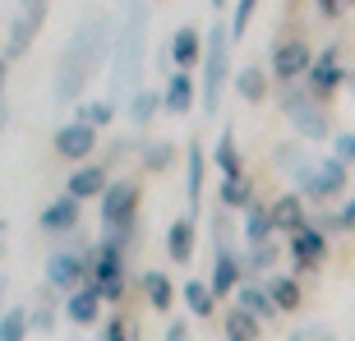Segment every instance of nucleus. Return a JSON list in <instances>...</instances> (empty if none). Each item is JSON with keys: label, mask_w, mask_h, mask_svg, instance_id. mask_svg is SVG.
<instances>
[{"label": "nucleus", "mask_w": 355, "mask_h": 341, "mask_svg": "<svg viewBox=\"0 0 355 341\" xmlns=\"http://www.w3.org/2000/svg\"><path fill=\"white\" fill-rule=\"evenodd\" d=\"M111 51H116V42H111L106 19H83L69 46L60 51V65H55V102H74Z\"/></svg>", "instance_id": "obj_1"}, {"label": "nucleus", "mask_w": 355, "mask_h": 341, "mask_svg": "<svg viewBox=\"0 0 355 341\" xmlns=\"http://www.w3.org/2000/svg\"><path fill=\"white\" fill-rule=\"evenodd\" d=\"M148 14L144 5H130L125 24H120V37H116V51H111V65H116V88L134 92L139 83V69H144V55H148Z\"/></svg>", "instance_id": "obj_2"}, {"label": "nucleus", "mask_w": 355, "mask_h": 341, "mask_svg": "<svg viewBox=\"0 0 355 341\" xmlns=\"http://www.w3.org/2000/svg\"><path fill=\"white\" fill-rule=\"evenodd\" d=\"M231 28L222 19H212V33H208V51H203V111L217 116V102H222V88H226V74H231Z\"/></svg>", "instance_id": "obj_3"}, {"label": "nucleus", "mask_w": 355, "mask_h": 341, "mask_svg": "<svg viewBox=\"0 0 355 341\" xmlns=\"http://www.w3.org/2000/svg\"><path fill=\"white\" fill-rule=\"evenodd\" d=\"M282 111H286V120L304 134V139H328L332 120L323 116V106H318V97L309 88H295V83H291V88L282 92Z\"/></svg>", "instance_id": "obj_4"}, {"label": "nucleus", "mask_w": 355, "mask_h": 341, "mask_svg": "<svg viewBox=\"0 0 355 341\" xmlns=\"http://www.w3.org/2000/svg\"><path fill=\"white\" fill-rule=\"evenodd\" d=\"M134 212H139V184L116 180L102 194V226H106V236H130V231H134Z\"/></svg>", "instance_id": "obj_5"}, {"label": "nucleus", "mask_w": 355, "mask_h": 341, "mask_svg": "<svg viewBox=\"0 0 355 341\" xmlns=\"http://www.w3.org/2000/svg\"><path fill=\"white\" fill-rule=\"evenodd\" d=\"M24 5V14L14 19V28H10V46H5V60L10 55H24L28 51V42L42 33V24H46V0H19Z\"/></svg>", "instance_id": "obj_6"}, {"label": "nucleus", "mask_w": 355, "mask_h": 341, "mask_svg": "<svg viewBox=\"0 0 355 341\" xmlns=\"http://www.w3.org/2000/svg\"><path fill=\"white\" fill-rule=\"evenodd\" d=\"M300 189L309 198H332V194H342L346 189V161L342 157H323L309 175L300 180Z\"/></svg>", "instance_id": "obj_7"}, {"label": "nucleus", "mask_w": 355, "mask_h": 341, "mask_svg": "<svg viewBox=\"0 0 355 341\" xmlns=\"http://www.w3.org/2000/svg\"><path fill=\"white\" fill-rule=\"evenodd\" d=\"M314 69V55H309V46L304 42H282L272 51V79H282L291 88V79H304Z\"/></svg>", "instance_id": "obj_8"}, {"label": "nucleus", "mask_w": 355, "mask_h": 341, "mask_svg": "<svg viewBox=\"0 0 355 341\" xmlns=\"http://www.w3.org/2000/svg\"><path fill=\"white\" fill-rule=\"evenodd\" d=\"M55 152L69 161H83L88 152H97V130L92 125H83V120H69V125H60L55 130Z\"/></svg>", "instance_id": "obj_9"}, {"label": "nucleus", "mask_w": 355, "mask_h": 341, "mask_svg": "<svg viewBox=\"0 0 355 341\" xmlns=\"http://www.w3.org/2000/svg\"><path fill=\"white\" fill-rule=\"evenodd\" d=\"M88 272H92V268L79 259V254H69V250L51 254V263H46V281H51V286H60V290H69V295H74V290H83L79 281Z\"/></svg>", "instance_id": "obj_10"}, {"label": "nucleus", "mask_w": 355, "mask_h": 341, "mask_svg": "<svg viewBox=\"0 0 355 341\" xmlns=\"http://www.w3.org/2000/svg\"><path fill=\"white\" fill-rule=\"evenodd\" d=\"M342 65H337V46H328V51L314 60V69H309V92L314 97H332V92L342 88Z\"/></svg>", "instance_id": "obj_11"}, {"label": "nucleus", "mask_w": 355, "mask_h": 341, "mask_svg": "<svg viewBox=\"0 0 355 341\" xmlns=\"http://www.w3.org/2000/svg\"><path fill=\"white\" fill-rule=\"evenodd\" d=\"M323 254H328V240H323V231H318V226H304V231H295V236H291V259L300 263V268H318V263H323Z\"/></svg>", "instance_id": "obj_12"}, {"label": "nucleus", "mask_w": 355, "mask_h": 341, "mask_svg": "<svg viewBox=\"0 0 355 341\" xmlns=\"http://www.w3.org/2000/svg\"><path fill=\"white\" fill-rule=\"evenodd\" d=\"M74 226H79V198L60 194L55 203H46V212H42V231H46V236H65Z\"/></svg>", "instance_id": "obj_13"}, {"label": "nucleus", "mask_w": 355, "mask_h": 341, "mask_svg": "<svg viewBox=\"0 0 355 341\" xmlns=\"http://www.w3.org/2000/svg\"><path fill=\"white\" fill-rule=\"evenodd\" d=\"M120 245L116 240H102V245H97V250H92V286H111V281H120Z\"/></svg>", "instance_id": "obj_14"}, {"label": "nucleus", "mask_w": 355, "mask_h": 341, "mask_svg": "<svg viewBox=\"0 0 355 341\" xmlns=\"http://www.w3.org/2000/svg\"><path fill=\"white\" fill-rule=\"evenodd\" d=\"M162 97H166V111H171V116H189V111H194V74H189V69H175L171 79H166V92H162Z\"/></svg>", "instance_id": "obj_15"}, {"label": "nucleus", "mask_w": 355, "mask_h": 341, "mask_svg": "<svg viewBox=\"0 0 355 341\" xmlns=\"http://www.w3.org/2000/svg\"><path fill=\"white\" fill-rule=\"evenodd\" d=\"M268 212H272V226H277V231H286V236H295V231H304V226H309V222H304L300 194H282Z\"/></svg>", "instance_id": "obj_16"}, {"label": "nucleus", "mask_w": 355, "mask_h": 341, "mask_svg": "<svg viewBox=\"0 0 355 341\" xmlns=\"http://www.w3.org/2000/svg\"><path fill=\"white\" fill-rule=\"evenodd\" d=\"M106 189H111V184H106V170L102 166H79L74 170V175H69V184H65V194L69 198H92V194H106Z\"/></svg>", "instance_id": "obj_17"}, {"label": "nucleus", "mask_w": 355, "mask_h": 341, "mask_svg": "<svg viewBox=\"0 0 355 341\" xmlns=\"http://www.w3.org/2000/svg\"><path fill=\"white\" fill-rule=\"evenodd\" d=\"M184 198H189V217H194L198 198H203V148L198 143L184 148Z\"/></svg>", "instance_id": "obj_18"}, {"label": "nucleus", "mask_w": 355, "mask_h": 341, "mask_svg": "<svg viewBox=\"0 0 355 341\" xmlns=\"http://www.w3.org/2000/svg\"><path fill=\"white\" fill-rule=\"evenodd\" d=\"M166 250H171L175 263H189V259H194V217H189V212L171 222V231H166Z\"/></svg>", "instance_id": "obj_19"}, {"label": "nucleus", "mask_w": 355, "mask_h": 341, "mask_svg": "<svg viewBox=\"0 0 355 341\" xmlns=\"http://www.w3.org/2000/svg\"><path fill=\"white\" fill-rule=\"evenodd\" d=\"M97 314H102V295H97V286H83L74 290L65 300V318L69 323H97Z\"/></svg>", "instance_id": "obj_20"}, {"label": "nucleus", "mask_w": 355, "mask_h": 341, "mask_svg": "<svg viewBox=\"0 0 355 341\" xmlns=\"http://www.w3.org/2000/svg\"><path fill=\"white\" fill-rule=\"evenodd\" d=\"M203 42H208V37H198L189 24H180V28H175V37H171V60H175L180 69H189V65L198 60V51H208Z\"/></svg>", "instance_id": "obj_21"}, {"label": "nucleus", "mask_w": 355, "mask_h": 341, "mask_svg": "<svg viewBox=\"0 0 355 341\" xmlns=\"http://www.w3.org/2000/svg\"><path fill=\"white\" fill-rule=\"evenodd\" d=\"M212 295H226V290H240V259L236 254H212Z\"/></svg>", "instance_id": "obj_22"}, {"label": "nucleus", "mask_w": 355, "mask_h": 341, "mask_svg": "<svg viewBox=\"0 0 355 341\" xmlns=\"http://www.w3.org/2000/svg\"><path fill=\"white\" fill-rule=\"evenodd\" d=\"M272 212L263 208V203H254L250 212H245V240H250V250H259V245H272Z\"/></svg>", "instance_id": "obj_23"}, {"label": "nucleus", "mask_w": 355, "mask_h": 341, "mask_svg": "<svg viewBox=\"0 0 355 341\" xmlns=\"http://www.w3.org/2000/svg\"><path fill=\"white\" fill-rule=\"evenodd\" d=\"M217 198H222V208H254V189L245 184V175H236V180H222L217 184Z\"/></svg>", "instance_id": "obj_24"}, {"label": "nucleus", "mask_w": 355, "mask_h": 341, "mask_svg": "<svg viewBox=\"0 0 355 341\" xmlns=\"http://www.w3.org/2000/svg\"><path fill=\"white\" fill-rule=\"evenodd\" d=\"M254 337H259V318L236 304V309L226 314V341H254Z\"/></svg>", "instance_id": "obj_25"}, {"label": "nucleus", "mask_w": 355, "mask_h": 341, "mask_svg": "<svg viewBox=\"0 0 355 341\" xmlns=\"http://www.w3.org/2000/svg\"><path fill=\"white\" fill-rule=\"evenodd\" d=\"M157 106H166V97H162V92H153V88L134 92V97H130V120L139 125V130H144L148 120H153V111H157Z\"/></svg>", "instance_id": "obj_26"}, {"label": "nucleus", "mask_w": 355, "mask_h": 341, "mask_svg": "<svg viewBox=\"0 0 355 341\" xmlns=\"http://www.w3.org/2000/svg\"><path fill=\"white\" fill-rule=\"evenodd\" d=\"M144 295L153 309H171V281H166V272H144Z\"/></svg>", "instance_id": "obj_27"}, {"label": "nucleus", "mask_w": 355, "mask_h": 341, "mask_svg": "<svg viewBox=\"0 0 355 341\" xmlns=\"http://www.w3.org/2000/svg\"><path fill=\"white\" fill-rule=\"evenodd\" d=\"M277 166L291 170L295 180H304V175L314 170V166H309V157H304V148H300V143H282V148H277Z\"/></svg>", "instance_id": "obj_28"}, {"label": "nucleus", "mask_w": 355, "mask_h": 341, "mask_svg": "<svg viewBox=\"0 0 355 341\" xmlns=\"http://www.w3.org/2000/svg\"><path fill=\"white\" fill-rule=\"evenodd\" d=\"M236 295H240V309H250V314L259 318V323H263V318L277 309V304H272V295H268V290H259V286H240Z\"/></svg>", "instance_id": "obj_29"}, {"label": "nucleus", "mask_w": 355, "mask_h": 341, "mask_svg": "<svg viewBox=\"0 0 355 341\" xmlns=\"http://www.w3.org/2000/svg\"><path fill=\"white\" fill-rule=\"evenodd\" d=\"M236 92L245 97V102H259V97L268 92V79H263V69H259V65L240 69V74H236Z\"/></svg>", "instance_id": "obj_30"}, {"label": "nucleus", "mask_w": 355, "mask_h": 341, "mask_svg": "<svg viewBox=\"0 0 355 341\" xmlns=\"http://www.w3.org/2000/svg\"><path fill=\"white\" fill-rule=\"evenodd\" d=\"M212 300H217V295H212L208 281H184V304H189L198 318H208V314H212Z\"/></svg>", "instance_id": "obj_31"}, {"label": "nucleus", "mask_w": 355, "mask_h": 341, "mask_svg": "<svg viewBox=\"0 0 355 341\" xmlns=\"http://www.w3.org/2000/svg\"><path fill=\"white\" fill-rule=\"evenodd\" d=\"M217 170H222V180H236L240 175V157H236V139H231V130L217 139Z\"/></svg>", "instance_id": "obj_32"}, {"label": "nucleus", "mask_w": 355, "mask_h": 341, "mask_svg": "<svg viewBox=\"0 0 355 341\" xmlns=\"http://www.w3.org/2000/svg\"><path fill=\"white\" fill-rule=\"evenodd\" d=\"M28 328H33V323H28L24 309H5V314H0V341H24Z\"/></svg>", "instance_id": "obj_33"}, {"label": "nucleus", "mask_w": 355, "mask_h": 341, "mask_svg": "<svg viewBox=\"0 0 355 341\" xmlns=\"http://www.w3.org/2000/svg\"><path fill=\"white\" fill-rule=\"evenodd\" d=\"M268 295H272L277 309H295V304H300V286H295L291 277H277L272 286H268Z\"/></svg>", "instance_id": "obj_34"}, {"label": "nucleus", "mask_w": 355, "mask_h": 341, "mask_svg": "<svg viewBox=\"0 0 355 341\" xmlns=\"http://www.w3.org/2000/svg\"><path fill=\"white\" fill-rule=\"evenodd\" d=\"M231 217H226V208H217V217H212V254H236L231 250Z\"/></svg>", "instance_id": "obj_35"}, {"label": "nucleus", "mask_w": 355, "mask_h": 341, "mask_svg": "<svg viewBox=\"0 0 355 341\" xmlns=\"http://www.w3.org/2000/svg\"><path fill=\"white\" fill-rule=\"evenodd\" d=\"M254 10H259V0H236V14H231V37H245V28H250Z\"/></svg>", "instance_id": "obj_36"}, {"label": "nucleus", "mask_w": 355, "mask_h": 341, "mask_svg": "<svg viewBox=\"0 0 355 341\" xmlns=\"http://www.w3.org/2000/svg\"><path fill=\"white\" fill-rule=\"evenodd\" d=\"M111 116H116V111H111V102H88L79 111V120H83V125H92V130H97V125H106Z\"/></svg>", "instance_id": "obj_37"}, {"label": "nucleus", "mask_w": 355, "mask_h": 341, "mask_svg": "<svg viewBox=\"0 0 355 341\" xmlns=\"http://www.w3.org/2000/svg\"><path fill=\"white\" fill-rule=\"evenodd\" d=\"M97 341H130V323L125 318H106V328L97 332Z\"/></svg>", "instance_id": "obj_38"}, {"label": "nucleus", "mask_w": 355, "mask_h": 341, "mask_svg": "<svg viewBox=\"0 0 355 341\" xmlns=\"http://www.w3.org/2000/svg\"><path fill=\"white\" fill-rule=\"evenodd\" d=\"M272 259H277V245H259V250H250V268H254V272L272 268Z\"/></svg>", "instance_id": "obj_39"}, {"label": "nucleus", "mask_w": 355, "mask_h": 341, "mask_svg": "<svg viewBox=\"0 0 355 341\" xmlns=\"http://www.w3.org/2000/svg\"><path fill=\"white\" fill-rule=\"evenodd\" d=\"M28 323H33V332H51V304H37V309H33V314H28Z\"/></svg>", "instance_id": "obj_40"}, {"label": "nucleus", "mask_w": 355, "mask_h": 341, "mask_svg": "<svg viewBox=\"0 0 355 341\" xmlns=\"http://www.w3.org/2000/svg\"><path fill=\"white\" fill-rule=\"evenodd\" d=\"M332 152L342 161H355V134H337V139H332Z\"/></svg>", "instance_id": "obj_41"}, {"label": "nucleus", "mask_w": 355, "mask_h": 341, "mask_svg": "<svg viewBox=\"0 0 355 341\" xmlns=\"http://www.w3.org/2000/svg\"><path fill=\"white\" fill-rule=\"evenodd\" d=\"M171 152H175L171 143H153V148H148V166H166V161H171Z\"/></svg>", "instance_id": "obj_42"}, {"label": "nucleus", "mask_w": 355, "mask_h": 341, "mask_svg": "<svg viewBox=\"0 0 355 341\" xmlns=\"http://www.w3.org/2000/svg\"><path fill=\"white\" fill-rule=\"evenodd\" d=\"M337 226H342V231H355V198H351V203L342 208V217H337Z\"/></svg>", "instance_id": "obj_43"}, {"label": "nucleus", "mask_w": 355, "mask_h": 341, "mask_svg": "<svg viewBox=\"0 0 355 341\" xmlns=\"http://www.w3.org/2000/svg\"><path fill=\"white\" fill-rule=\"evenodd\" d=\"M342 5H346V0H318V10L328 14V19H337V14H342Z\"/></svg>", "instance_id": "obj_44"}, {"label": "nucleus", "mask_w": 355, "mask_h": 341, "mask_svg": "<svg viewBox=\"0 0 355 341\" xmlns=\"http://www.w3.org/2000/svg\"><path fill=\"white\" fill-rule=\"evenodd\" d=\"M189 337V332H184V323H171V328H166V341H184Z\"/></svg>", "instance_id": "obj_45"}, {"label": "nucleus", "mask_w": 355, "mask_h": 341, "mask_svg": "<svg viewBox=\"0 0 355 341\" xmlns=\"http://www.w3.org/2000/svg\"><path fill=\"white\" fill-rule=\"evenodd\" d=\"M5 116H10V106H5V88H0V130H5Z\"/></svg>", "instance_id": "obj_46"}, {"label": "nucleus", "mask_w": 355, "mask_h": 341, "mask_svg": "<svg viewBox=\"0 0 355 341\" xmlns=\"http://www.w3.org/2000/svg\"><path fill=\"white\" fill-rule=\"evenodd\" d=\"M0 88H5V55H0Z\"/></svg>", "instance_id": "obj_47"}, {"label": "nucleus", "mask_w": 355, "mask_h": 341, "mask_svg": "<svg viewBox=\"0 0 355 341\" xmlns=\"http://www.w3.org/2000/svg\"><path fill=\"white\" fill-rule=\"evenodd\" d=\"M212 10H222V0H212Z\"/></svg>", "instance_id": "obj_48"}, {"label": "nucleus", "mask_w": 355, "mask_h": 341, "mask_svg": "<svg viewBox=\"0 0 355 341\" xmlns=\"http://www.w3.org/2000/svg\"><path fill=\"white\" fill-rule=\"evenodd\" d=\"M346 79H351V83H355V74H346Z\"/></svg>", "instance_id": "obj_49"}, {"label": "nucleus", "mask_w": 355, "mask_h": 341, "mask_svg": "<svg viewBox=\"0 0 355 341\" xmlns=\"http://www.w3.org/2000/svg\"><path fill=\"white\" fill-rule=\"evenodd\" d=\"M0 290H5V281H0Z\"/></svg>", "instance_id": "obj_50"}, {"label": "nucleus", "mask_w": 355, "mask_h": 341, "mask_svg": "<svg viewBox=\"0 0 355 341\" xmlns=\"http://www.w3.org/2000/svg\"><path fill=\"white\" fill-rule=\"evenodd\" d=\"M346 5H355V0H346Z\"/></svg>", "instance_id": "obj_51"}]
</instances>
